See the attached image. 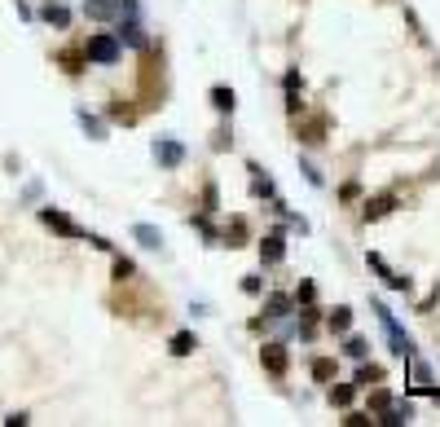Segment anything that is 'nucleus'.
<instances>
[{
  "mask_svg": "<svg viewBox=\"0 0 440 427\" xmlns=\"http://www.w3.org/2000/svg\"><path fill=\"white\" fill-rule=\"evenodd\" d=\"M124 9H133V0H84V13L88 18H115V13H124Z\"/></svg>",
  "mask_w": 440,
  "mask_h": 427,
  "instance_id": "7ed1b4c3",
  "label": "nucleus"
},
{
  "mask_svg": "<svg viewBox=\"0 0 440 427\" xmlns=\"http://www.w3.org/2000/svg\"><path fill=\"white\" fill-rule=\"evenodd\" d=\"M282 256H286V242H282V229H278V234H269L260 242V260H265V265H278Z\"/></svg>",
  "mask_w": 440,
  "mask_h": 427,
  "instance_id": "0eeeda50",
  "label": "nucleus"
},
{
  "mask_svg": "<svg viewBox=\"0 0 440 427\" xmlns=\"http://www.w3.org/2000/svg\"><path fill=\"white\" fill-rule=\"evenodd\" d=\"M255 194H265V199H269V194H273V185H269V176H255Z\"/></svg>",
  "mask_w": 440,
  "mask_h": 427,
  "instance_id": "393cba45",
  "label": "nucleus"
},
{
  "mask_svg": "<svg viewBox=\"0 0 440 427\" xmlns=\"http://www.w3.org/2000/svg\"><path fill=\"white\" fill-rule=\"evenodd\" d=\"M370 269H379V273H383V282H387V287H392V291H410V277H401V273H392V269H387V265H383V260H379V256H370Z\"/></svg>",
  "mask_w": 440,
  "mask_h": 427,
  "instance_id": "6e6552de",
  "label": "nucleus"
},
{
  "mask_svg": "<svg viewBox=\"0 0 440 427\" xmlns=\"http://www.w3.org/2000/svg\"><path fill=\"white\" fill-rule=\"evenodd\" d=\"M414 379H418L422 388H427V379H432V370H427V366H422V361H414Z\"/></svg>",
  "mask_w": 440,
  "mask_h": 427,
  "instance_id": "5701e85b",
  "label": "nucleus"
},
{
  "mask_svg": "<svg viewBox=\"0 0 440 427\" xmlns=\"http://www.w3.org/2000/svg\"><path fill=\"white\" fill-rule=\"evenodd\" d=\"M154 159L163 163V168H181V163H185V145H176V141H154Z\"/></svg>",
  "mask_w": 440,
  "mask_h": 427,
  "instance_id": "39448f33",
  "label": "nucleus"
},
{
  "mask_svg": "<svg viewBox=\"0 0 440 427\" xmlns=\"http://www.w3.org/2000/svg\"><path fill=\"white\" fill-rule=\"evenodd\" d=\"M392 207H396V199H392V194H379V199H370V203H366V211H361V216H366V221H379V216H387Z\"/></svg>",
  "mask_w": 440,
  "mask_h": 427,
  "instance_id": "1a4fd4ad",
  "label": "nucleus"
},
{
  "mask_svg": "<svg viewBox=\"0 0 440 427\" xmlns=\"http://www.w3.org/2000/svg\"><path fill=\"white\" fill-rule=\"evenodd\" d=\"M203 207H207V211H216V185H207V190H203Z\"/></svg>",
  "mask_w": 440,
  "mask_h": 427,
  "instance_id": "b1692460",
  "label": "nucleus"
},
{
  "mask_svg": "<svg viewBox=\"0 0 440 427\" xmlns=\"http://www.w3.org/2000/svg\"><path fill=\"white\" fill-rule=\"evenodd\" d=\"M194 348H199V343H194V335H189V331H181V335L172 339V353H176V357H189Z\"/></svg>",
  "mask_w": 440,
  "mask_h": 427,
  "instance_id": "ddd939ff",
  "label": "nucleus"
},
{
  "mask_svg": "<svg viewBox=\"0 0 440 427\" xmlns=\"http://www.w3.org/2000/svg\"><path fill=\"white\" fill-rule=\"evenodd\" d=\"M133 273H137V265H133V260H115V277H119V282H128Z\"/></svg>",
  "mask_w": 440,
  "mask_h": 427,
  "instance_id": "aec40b11",
  "label": "nucleus"
},
{
  "mask_svg": "<svg viewBox=\"0 0 440 427\" xmlns=\"http://www.w3.org/2000/svg\"><path fill=\"white\" fill-rule=\"evenodd\" d=\"M84 58L97 62V67H115V62H119V40L115 36H88Z\"/></svg>",
  "mask_w": 440,
  "mask_h": 427,
  "instance_id": "f257e3e1",
  "label": "nucleus"
},
{
  "mask_svg": "<svg viewBox=\"0 0 440 427\" xmlns=\"http://www.w3.org/2000/svg\"><path fill=\"white\" fill-rule=\"evenodd\" d=\"M331 374H335V366H331V361H313V379H317V383H326Z\"/></svg>",
  "mask_w": 440,
  "mask_h": 427,
  "instance_id": "6ab92c4d",
  "label": "nucleus"
},
{
  "mask_svg": "<svg viewBox=\"0 0 440 427\" xmlns=\"http://www.w3.org/2000/svg\"><path fill=\"white\" fill-rule=\"evenodd\" d=\"M344 353H348V357H356V361H361V357L370 353V343H366V339H356V335H352V339H348V348H344Z\"/></svg>",
  "mask_w": 440,
  "mask_h": 427,
  "instance_id": "a211bd4d",
  "label": "nucleus"
},
{
  "mask_svg": "<svg viewBox=\"0 0 440 427\" xmlns=\"http://www.w3.org/2000/svg\"><path fill=\"white\" fill-rule=\"evenodd\" d=\"M291 313V300H286V295H273V300H269V317H286Z\"/></svg>",
  "mask_w": 440,
  "mask_h": 427,
  "instance_id": "2eb2a0df",
  "label": "nucleus"
},
{
  "mask_svg": "<svg viewBox=\"0 0 440 427\" xmlns=\"http://www.w3.org/2000/svg\"><path fill=\"white\" fill-rule=\"evenodd\" d=\"M374 379H383V370H379V366H366L361 374H356V383H374Z\"/></svg>",
  "mask_w": 440,
  "mask_h": 427,
  "instance_id": "412c9836",
  "label": "nucleus"
},
{
  "mask_svg": "<svg viewBox=\"0 0 440 427\" xmlns=\"http://www.w3.org/2000/svg\"><path fill=\"white\" fill-rule=\"evenodd\" d=\"M260 361H265L269 374H286V348L282 343H265V348H260Z\"/></svg>",
  "mask_w": 440,
  "mask_h": 427,
  "instance_id": "423d86ee",
  "label": "nucleus"
},
{
  "mask_svg": "<svg viewBox=\"0 0 440 427\" xmlns=\"http://www.w3.org/2000/svg\"><path fill=\"white\" fill-rule=\"evenodd\" d=\"M79 124H84V133H88L93 141H106V128H102V119H93L88 110H79Z\"/></svg>",
  "mask_w": 440,
  "mask_h": 427,
  "instance_id": "9b49d317",
  "label": "nucleus"
},
{
  "mask_svg": "<svg viewBox=\"0 0 440 427\" xmlns=\"http://www.w3.org/2000/svg\"><path fill=\"white\" fill-rule=\"evenodd\" d=\"M331 401H335V405H348V401H352V388H348V383H344V388H335V392H331Z\"/></svg>",
  "mask_w": 440,
  "mask_h": 427,
  "instance_id": "4be33fe9",
  "label": "nucleus"
},
{
  "mask_svg": "<svg viewBox=\"0 0 440 427\" xmlns=\"http://www.w3.org/2000/svg\"><path fill=\"white\" fill-rule=\"evenodd\" d=\"M133 238L141 242V247H163V234L154 225H133Z\"/></svg>",
  "mask_w": 440,
  "mask_h": 427,
  "instance_id": "9d476101",
  "label": "nucleus"
},
{
  "mask_svg": "<svg viewBox=\"0 0 440 427\" xmlns=\"http://www.w3.org/2000/svg\"><path fill=\"white\" fill-rule=\"evenodd\" d=\"M211 106L216 110H234V93L229 88H211Z\"/></svg>",
  "mask_w": 440,
  "mask_h": 427,
  "instance_id": "4468645a",
  "label": "nucleus"
},
{
  "mask_svg": "<svg viewBox=\"0 0 440 427\" xmlns=\"http://www.w3.org/2000/svg\"><path fill=\"white\" fill-rule=\"evenodd\" d=\"M348 326H352V313L348 308H335L331 313V331H348Z\"/></svg>",
  "mask_w": 440,
  "mask_h": 427,
  "instance_id": "dca6fc26",
  "label": "nucleus"
},
{
  "mask_svg": "<svg viewBox=\"0 0 440 427\" xmlns=\"http://www.w3.org/2000/svg\"><path fill=\"white\" fill-rule=\"evenodd\" d=\"M119 36H124L128 44H145V36H141V27H137V22H124V27H119Z\"/></svg>",
  "mask_w": 440,
  "mask_h": 427,
  "instance_id": "f3484780",
  "label": "nucleus"
},
{
  "mask_svg": "<svg viewBox=\"0 0 440 427\" xmlns=\"http://www.w3.org/2000/svg\"><path fill=\"white\" fill-rule=\"evenodd\" d=\"M40 221H44L48 229H58V234H67V238H84V229H79L71 216H62V211H53V207H44V211H40Z\"/></svg>",
  "mask_w": 440,
  "mask_h": 427,
  "instance_id": "20e7f679",
  "label": "nucleus"
},
{
  "mask_svg": "<svg viewBox=\"0 0 440 427\" xmlns=\"http://www.w3.org/2000/svg\"><path fill=\"white\" fill-rule=\"evenodd\" d=\"M44 22L62 31V27H67V22H71V13H67V9H62V5H44Z\"/></svg>",
  "mask_w": 440,
  "mask_h": 427,
  "instance_id": "f8f14e48",
  "label": "nucleus"
},
{
  "mask_svg": "<svg viewBox=\"0 0 440 427\" xmlns=\"http://www.w3.org/2000/svg\"><path fill=\"white\" fill-rule=\"evenodd\" d=\"M379 308V317H383V331H387V339H392V353H401V357H410L414 353V343H410V335H401V326L392 322V313H387L383 304H374Z\"/></svg>",
  "mask_w": 440,
  "mask_h": 427,
  "instance_id": "f03ea898",
  "label": "nucleus"
}]
</instances>
